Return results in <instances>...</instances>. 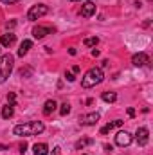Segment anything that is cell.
Returning a JSON list of instances; mask_svg holds the SVG:
<instances>
[{"instance_id":"6da1fadb","label":"cell","mask_w":153,"mask_h":155,"mask_svg":"<svg viewBox=\"0 0 153 155\" xmlns=\"http://www.w3.org/2000/svg\"><path fill=\"white\" fill-rule=\"evenodd\" d=\"M43 130H45V124L41 121H29V123L16 124L13 128V134L18 137H33V135H40Z\"/></svg>"},{"instance_id":"7a4b0ae2","label":"cell","mask_w":153,"mask_h":155,"mask_svg":"<svg viewBox=\"0 0 153 155\" xmlns=\"http://www.w3.org/2000/svg\"><path fill=\"white\" fill-rule=\"evenodd\" d=\"M103 79H105V72H103V69L94 67V69L86 71L85 76L81 78V87H83V88H92V87L103 83Z\"/></svg>"},{"instance_id":"3957f363","label":"cell","mask_w":153,"mask_h":155,"mask_svg":"<svg viewBox=\"0 0 153 155\" xmlns=\"http://www.w3.org/2000/svg\"><path fill=\"white\" fill-rule=\"evenodd\" d=\"M13 65H15V56L11 54H0V85L7 81V78L13 72Z\"/></svg>"},{"instance_id":"277c9868","label":"cell","mask_w":153,"mask_h":155,"mask_svg":"<svg viewBox=\"0 0 153 155\" xmlns=\"http://www.w3.org/2000/svg\"><path fill=\"white\" fill-rule=\"evenodd\" d=\"M47 13H49V7H47L45 4H34V5H31V9L27 11V20H29V22H36L41 16H45Z\"/></svg>"},{"instance_id":"5b68a950","label":"cell","mask_w":153,"mask_h":155,"mask_svg":"<svg viewBox=\"0 0 153 155\" xmlns=\"http://www.w3.org/2000/svg\"><path fill=\"white\" fill-rule=\"evenodd\" d=\"M132 141H133V137H132V134H130V132H126V130H119V132L115 134V144H117V146H121V148L130 146V144H132Z\"/></svg>"},{"instance_id":"8992f818","label":"cell","mask_w":153,"mask_h":155,"mask_svg":"<svg viewBox=\"0 0 153 155\" xmlns=\"http://www.w3.org/2000/svg\"><path fill=\"white\" fill-rule=\"evenodd\" d=\"M135 141H137L139 146H146L148 141H150V130H148L146 126L137 128V132H135Z\"/></svg>"},{"instance_id":"52a82bcc","label":"cell","mask_w":153,"mask_h":155,"mask_svg":"<svg viewBox=\"0 0 153 155\" xmlns=\"http://www.w3.org/2000/svg\"><path fill=\"white\" fill-rule=\"evenodd\" d=\"M148 63H150V56L146 52H137V54L132 56V65L133 67H144Z\"/></svg>"},{"instance_id":"ba28073f","label":"cell","mask_w":153,"mask_h":155,"mask_svg":"<svg viewBox=\"0 0 153 155\" xmlns=\"http://www.w3.org/2000/svg\"><path fill=\"white\" fill-rule=\"evenodd\" d=\"M79 15H81L83 18H90L92 15H96V4H94L92 0H86V2L81 5V11H79Z\"/></svg>"},{"instance_id":"9c48e42d","label":"cell","mask_w":153,"mask_h":155,"mask_svg":"<svg viewBox=\"0 0 153 155\" xmlns=\"http://www.w3.org/2000/svg\"><path fill=\"white\" fill-rule=\"evenodd\" d=\"M97 121H99V114L97 112H90V114H85V116L79 117V123L85 124V126H94Z\"/></svg>"},{"instance_id":"30bf717a","label":"cell","mask_w":153,"mask_h":155,"mask_svg":"<svg viewBox=\"0 0 153 155\" xmlns=\"http://www.w3.org/2000/svg\"><path fill=\"white\" fill-rule=\"evenodd\" d=\"M54 29L52 27H49V25H36L34 29H33V36L36 40H41V38H45L47 35H50Z\"/></svg>"},{"instance_id":"8fae6325","label":"cell","mask_w":153,"mask_h":155,"mask_svg":"<svg viewBox=\"0 0 153 155\" xmlns=\"http://www.w3.org/2000/svg\"><path fill=\"white\" fill-rule=\"evenodd\" d=\"M15 40H16V36L13 33H5L0 36V43H2V47H11L15 43Z\"/></svg>"},{"instance_id":"7c38bea8","label":"cell","mask_w":153,"mask_h":155,"mask_svg":"<svg viewBox=\"0 0 153 155\" xmlns=\"http://www.w3.org/2000/svg\"><path fill=\"white\" fill-rule=\"evenodd\" d=\"M31 47H33V41L31 40H24L22 43H20V49H18V56L20 58H24L29 51H31Z\"/></svg>"},{"instance_id":"4fadbf2b","label":"cell","mask_w":153,"mask_h":155,"mask_svg":"<svg viewBox=\"0 0 153 155\" xmlns=\"http://www.w3.org/2000/svg\"><path fill=\"white\" fill-rule=\"evenodd\" d=\"M56 107H58V103H56L54 99H47L45 105H43V114H45V116H50V114L56 110Z\"/></svg>"},{"instance_id":"5bb4252c","label":"cell","mask_w":153,"mask_h":155,"mask_svg":"<svg viewBox=\"0 0 153 155\" xmlns=\"http://www.w3.org/2000/svg\"><path fill=\"white\" fill-rule=\"evenodd\" d=\"M122 124V121L121 119H115V121H112V123H108V124H105L103 128H101V135H106L110 130H114V128H117V126H121Z\"/></svg>"},{"instance_id":"9a60e30c","label":"cell","mask_w":153,"mask_h":155,"mask_svg":"<svg viewBox=\"0 0 153 155\" xmlns=\"http://www.w3.org/2000/svg\"><path fill=\"white\" fill-rule=\"evenodd\" d=\"M33 152H34V155H47L49 153V146L45 143H36L33 146Z\"/></svg>"},{"instance_id":"2e32d148","label":"cell","mask_w":153,"mask_h":155,"mask_svg":"<svg viewBox=\"0 0 153 155\" xmlns=\"http://www.w3.org/2000/svg\"><path fill=\"white\" fill-rule=\"evenodd\" d=\"M13 114H15V107L7 103V105L2 108V117H4V119H11V117H13Z\"/></svg>"},{"instance_id":"e0dca14e","label":"cell","mask_w":153,"mask_h":155,"mask_svg":"<svg viewBox=\"0 0 153 155\" xmlns=\"http://www.w3.org/2000/svg\"><path fill=\"white\" fill-rule=\"evenodd\" d=\"M101 99H103L105 103H114V101H117V94H115V92H103Z\"/></svg>"},{"instance_id":"ac0fdd59","label":"cell","mask_w":153,"mask_h":155,"mask_svg":"<svg viewBox=\"0 0 153 155\" xmlns=\"http://www.w3.org/2000/svg\"><path fill=\"white\" fill-rule=\"evenodd\" d=\"M97 43H99V38H97V36H90V38L83 40V45H85V47H96Z\"/></svg>"},{"instance_id":"d6986e66","label":"cell","mask_w":153,"mask_h":155,"mask_svg":"<svg viewBox=\"0 0 153 155\" xmlns=\"http://www.w3.org/2000/svg\"><path fill=\"white\" fill-rule=\"evenodd\" d=\"M88 144H94V141H92V139H81V141L76 143V150H83V148L88 146Z\"/></svg>"},{"instance_id":"ffe728a7","label":"cell","mask_w":153,"mask_h":155,"mask_svg":"<svg viewBox=\"0 0 153 155\" xmlns=\"http://www.w3.org/2000/svg\"><path fill=\"white\" fill-rule=\"evenodd\" d=\"M69 112H70V105H69V103H63V105L60 107V114H61V116H67Z\"/></svg>"},{"instance_id":"44dd1931","label":"cell","mask_w":153,"mask_h":155,"mask_svg":"<svg viewBox=\"0 0 153 155\" xmlns=\"http://www.w3.org/2000/svg\"><path fill=\"white\" fill-rule=\"evenodd\" d=\"M7 103L15 107V103H16V94H15V92H9V94H7Z\"/></svg>"},{"instance_id":"7402d4cb","label":"cell","mask_w":153,"mask_h":155,"mask_svg":"<svg viewBox=\"0 0 153 155\" xmlns=\"http://www.w3.org/2000/svg\"><path fill=\"white\" fill-rule=\"evenodd\" d=\"M33 74V69H22L20 71V76L22 78H27V76H31Z\"/></svg>"},{"instance_id":"603a6c76","label":"cell","mask_w":153,"mask_h":155,"mask_svg":"<svg viewBox=\"0 0 153 155\" xmlns=\"http://www.w3.org/2000/svg\"><path fill=\"white\" fill-rule=\"evenodd\" d=\"M65 78H67V81H70V83H72V81L76 79V76H74V72H65Z\"/></svg>"},{"instance_id":"cb8c5ba5","label":"cell","mask_w":153,"mask_h":155,"mask_svg":"<svg viewBox=\"0 0 153 155\" xmlns=\"http://www.w3.org/2000/svg\"><path fill=\"white\" fill-rule=\"evenodd\" d=\"M15 25H16V22H7V24H5V27H7V29H13Z\"/></svg>"},{"instance_id":"d4e9b609","label":"cell","mask_w":153,"mask_h":155,"mask_svg":"<svg viewBox=\"0 0 153 155\" xmlns=\"http://www.w3.org/2000/svg\"><path fill=\"white\" fill-rule=\"evenodd\" d=\"M25 152H27V144H25V143H24V144H22V146H20V153H25Z\"/></svg>"},{"instance_id":"484cf974","label":"cell","mask_w":153,"mask_h":155,"mask_svg":"<svg viewBox=\"0 0 153 155\" xmlns=\"http://www.w3.org/2000/svg\"><path fill=\"white\" fill-rule=\"evenodd\" d=\"M2 4H16V2H20V0H0Z\"/></svg>"},{"instance_id":"4316f807","label":"cell","mask_w":153,"mask_h":155,"mask_svg":"<svg viewBox=\"0 0 153 155\" xmlns=\"http://www.w3.org/2000/svg\"><path fill=\"white\" fill-rule=\"evenodd\" d=\"M128 116L133 117V116H135V110H133V108H128Z\"/></svg>"},{"instance_id":"83f0119b","label":"cell","mask_w":153,"mask_h":155,"mask_svg":"<svg viewBox=\"0 0 153 155\" xmlns=\"http://www.w3.org/2000/svg\"><path fill=\"white\" fill-rule=\"evenodd\" d=\"M72 72H74V74H77V72H79V67H77V65H74V67H72Z\"/></svg>"},{"instance_id":"f1b7e54d","label":"cell","mask_w":153,"mask_h":155,"mask_svg":"<svg viewBox=\"0 0 153 155\" xmlns=\"http://www.w3.org/2000/svg\"><path fill=\"white\" fill-rule=\"evenodd\" d=\"M70 2H77V0H70Z\"/></svg>"}]
</instances>
